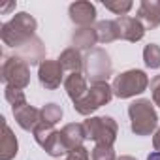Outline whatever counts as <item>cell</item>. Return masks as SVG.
<instances>
[{
	"label": "cell",
	"instance_id": "obj_1",
	"mask_svg": "<svg viewBox=\"0 0 160 160\" xmlns=\"http://www.w3.org/2000/svg\"><path fill=\"white\" fill-rule=\"evenodd\" d=\"M36 28H38L36 19L27 12H19L10 21H6L2 25V28H0V38H2L4 45L19 51L23 45H27L36 36Z\"/></svg>",
	"mask_w": 160,
	"mask_h": 160
},
{
	"label": "cell",
	"instance_id": "obj_2",
	"mask_svg": "<svg viewBox=\"0 0 160 160\" xmlns=\"http://www.w3.org/2000/svg\"><path fill=\"white\" fill-rule=\"evenodd\" d=\"M128 117H130V128L136 136L145 138L154 134L158 128V115L154 109V104L147 98L134 100L128 106Z\"/></svg>",
	"mask_w": 160,
	"mask_h": 160
},
{
	"label": "cell",
	"instance_id": "obj_3",
	"mask_svg": "<svg viewBox=\"0 0 160 160\" xmlns=\"http://www.w3.org/2000/svg\"><path fill=\"white\" fill-rule=\"evenodd\" d=\"M149 75L143 72V70H138V68H132V70H126L119 75H115L113 83H111V89H113V96L121 98V100H126V98H134L138 94H143L149 87Z\"/></svg>",
	"mask_w": 160,
	"mask_h": 160
},
{
	"label": "cell",
	"instance_id": "obj_4",
	"mask_svg": "<svg viewBox=\"0 0 160 160\" xmlns=\"http://www.w3.org/2000/svg\"><path fill=\"white\" fill-rule=\"evenodd\" d=\"M85 134L87 139H92L96 145H111L117 139L119 134V124L113 117L109 115H102V117H89L85 122Z\"/></svg>",
	"mask_w": 160,
	"mask_h": 160
},
{
	"label": "cell",
	"instance_id": "obj_5",
	"mask_svg": "<svg viewBox=\"0 0 160 160\" xmlns=\"http://www.w3.org/2000/svg\"><path fill=\"white\" fill-rule=\"evenodd\" d=\"M83 70H85L87 79H91V83L108 81L113 73V64H111V58H109L108 51L102 49V47H94V49L87 51Z\"/></svg>",
	"mask_w": 160,
	"mask_h": 160
},
{
	"label": "cell",
	"instance_id": "obj_6",
	"mask_svg": "<svg viewBox=\"0 0 160 160\" xmlns=\"http://www.w3.org/2000/svg\"><path fill=\"white\" fill-rule=\"evenodd\" d=\"M2 81L8 87H15V89H27L30 83V66L25 58H21L19 55H12V57H4L2 60Z\"/></svg>",
	"mask_w": 160,
	"mask_h": 160
},
{
	"label": "cell",
	"instance_id": "obj_7",
	"mask_svg": "<svg viewBox=\"0 0 160 160\" xmlns=\"http://www.w3.org/2000/svg\"><path fill=\"white\" fill-rule=\"evenodd\" d=\"M111 98H113V89H111V85L108 81H104V83H91L89 92L85 94L83 100H79L77 104H73V109L79 115L89 117L91 113H94L102 106L109 104Z\"/></svg>",
	"mask_w": 160,
	"mask_h": 160
},
{
	"label": "cell",
	"instance_id": "obj_8",
	"mask_svg": "<svg viewBox=\"0 0 160 160\" xmlns=\"http://www.w3.org/2000/svg\"><path fill=\"white\" fill-rule=\"evenodd\" d=\"M38 79H40V85L45 87L47 91L58 89L60 83H64V70H62L60 62L58 60L45 58L38 66Z\"/></svg>",
	"mask_w": 160,
	"mask_h": 160
},
{
	"label": "cell",
	"instance_id": "obj_9",
	"mask_svg": "<svg viewBox=\"0 0 160 160\" xmlns=\"http://www.w3.org/2000/svg\"><path fill=\"white\" fill-rule=\"evenodd\" d=\"M68 15L73 25L79 28H87L96 23V6L87 0H79V2H72L68 6Z\"/></svg>",
	"mask_w": 160,
	"mask_h": 160
},
{
	"label": "cell",
	"instance_id": "obj_10",
	"mask_svg": "<svg viewBox=\"0 0 160 160\" xmlns=\"http://www.w3.org/2000/svg\"><path fill=\"white\" fill-rule=\"evenodd\" d=\"M115 21H117V27H119V36H121V40L130 42V43H136V42L143 40L147 28H145L136 17L124 15V17H117Z\"/></svg>",
	"mask_w": 160,
	"mask_h": 160
},
{
	"label": "cell",
	"instance_id": "obj_11",
	"mask_svg": "<svg viewBox=\"0 0 160 160\" xmlns=\"http://www.w3.org/2000/svg\"><path fill=\"white\" fill-rule=\"evenodd\" d=\"M136 19L147 30H152V28L160 27V0H143L138 8Z\"/></svg>",
	"mask_w": 160,
	"mask_h": 160
},
{
	"label": "cell",
	"instance_id": "obj_12",
	"mask_svg": "<svg viewBox=\"0 0 160 160\" xmlns=\"http://www.w3.org/2000/svg\"><path fill=\"white\" fill-rule=\"evenodd\" d=\"M60 138H62L68 152L73 151V149H77V147H81L83 141L87 139L83 122H68V124H64L60 128Z\"/></svg>",
	"mask_w": 160,
	"mask_h": 160
},
{
	"label": "cell",
	"instance_id": "obj_13",
	"mask_svg": "<svg viewBox=\"0 0 160 160\" xmlns=\"http://www.w3.org/2000/svg\"><path fill=\"white\" fill-rule=\"evenodd\" d=\"M64 89L68 98L77 104L79 100H83L85 94L89 92V85H87V77L83 73H68V77L64 79Z\"/></svg>",
	"mask_w": 160,
	"mask_h": 160
},
{
	"label": "cell",
	"instance_id": "obj_14",
	"mask_svg": "<svg viewBox=\"0 0 160 160\" xmlns=\"http://www.w3.org/2000/svg\"><path fill=\"white\" fill-rule=\"evenodd\" d=\"M12 111H13L15 122H17L23 130H27V132H32V130L42 122V113H40V109H36V108L30 106V104H25V106H21V108H17V109H12Z\"/></svg>",
	"mask_w": 160,
	"mask_h": 160
},
{
	"label": "cell",
	"instance_id": "obj_15",
	"mask_svg": "<svg viewBox=\"0 0 160 160\" xmlns=\"http://www.w3.org/2000/svg\"><path fill=\"white\" fill-rule=\"evenodd\" d=\"M2 126H4V132H2V138H0V160H13L19 152V141L13 134V130L8 126L6 119L2 117Z\"/></svg>",
	"mask_w": 160,
	"mask_h": 160
},
{
	"label": "cell",
	"instance_id": "obj_16",
	"mask_svg": "<svg viewBox=\"0 0 160 160\" xmlns=\"http://www.w3.org/2000/svg\"><path fill=\"white\" fill-rule=\"evenodd\" d=\"M62 66L64 72L68 73H81L83 66H85V57L81 55V51L75 47H68L60 53V57L57 58Z\"/></svg>",
	"mask_w": 160,
	"mask_h": 160
},
{
	"label": "cell",
	"instance_id": "obj_17",
	"mask_svg": "<svg viewBox=\"0 0 160 160\" xmlns=\"http://www.w3.org/2000/svg\"><path fill=\"white\" fill-rule=\"evenodd\" d=\"M19 57L25 58L28 62V66H34V64H42L45 60V45L42 43V40L38 36H34L27 45H23L19 49Z\"/></svg>",
	"mask_w": 160,
	"mask_h": 160
},
{
	"label": "cell",
	"instance_id": "obj_18",
	"mask_svg": "<svg viewBox=\"0 0 160 160\" xmlns=\"http://www.w3.org/2000/svg\"><path fill=\"white\" fill-rule=\"evenodd\" d=\"M72 43L75 49L79 51H91L94 49L98 42V34H96V28L94 27H87V28H77L73 34H72Z\"/></svg>",
	"mask_w": 160,
	"mask_h": 160
},
{
	"label": "cell",
	"instance_id": "obj_19",
	"mask_svg": "<svg viewBox=\"0 0 160 160\" xmlns=\"http://www.w3.org/2000/svg\"><path fill=\"white\" fill-rule=\"evenodd\" d=\"M94 28H96V34H98V42H100V43H111V42L121 40V36H119V27H117V21H115V19L98 21V23L94 25Z\"/></svg>",
	"mask_w": 160,
	"mask_h": 160
},
{
	"label": "cell",
	"instance_id": "obj_20",
	"mask_svg": "<svg viewBox=\"0 0 160 160\" xmlns=\"http://www.w3.org/2000/svg\"><path fill=\"white\" fill-rule=\"evenodd\" d=\"M42 149H43L49 156H53V158H60V156L68 154V149H66V145H64V141H62V138H60V130H57V132L42 145Z\"/></svg>",
	"mask_w": 160,
	"mask_h": 160
},
{
	"label": "cell",
	"instance_id": "obj_21",
	"mask_svg": "<svg viewBox=\"0 0 160 160\" xmlns=\"http://www.w3.org/2000/svg\"><path fill=\"white\" fill-rule=\"evenodd\" d=\"M40 113H42V122H47V124H53V126H55V124L62 119V115H64L62 108H60L58 104H53V102L45 104V106L40 109Z\"/></svg>",
	"mask_w": 160,
	"mask_h": 160
},
{
	"label": "cell",
	"instance_id": "obj_22",
	"mask_svg": "<svg viewBox=\"0 0 160 160\" xmlns=\"http://www.w3.org/2000/svg\"><path fill=\"white\" fill-rule=\"evenodd\" d=\"M143 62L151 70L160 68V45L158 43H147L143 47Z\"/></svg>",
	"mask_w": 160,
	"mask_h": 160
},
{
	"label": "cell",
	"instance_id": "obj_23",
	"mask_svg": "<svg viewBox=\"0 0 160 160\" xmlns=\"http://www.w3.org/2000/svg\"><path fill=\"white\" fill-rule=\"evenodd\" d=\"M4 98L8 100V104L12 106V109H17L21 106L28 104L23 89H15V87H8V85L4 87Z\"/></svg>",
	"mask_w": 160,
	"mask_h": 160
},
{
	"label": "cell",
	"instance_id": "obj_24",
	"mask_svg": "<svg viewBox=\"0 0 160 160\" xmlns=\"http://www.w3.org/2000/svg\"><path fill=\"white\" fill-rule=\"evenodd\" d=\"M102 4H104L106 10H109L111 13H115L119 17H124L132 10V6H134L132 0H104Z\"/></svg>",
	"mask_w": 160,
	"mask_h": 160
},
{
	"label": "cell",
	"instance_id": "obj_25",
	"mask_svg": "<svg viewBox=\"0 0 160 160\" xmlns=\"http://www.w3.org/2000/svg\"><path fill=\"white\" fill-rule=\"evenodd\" d=\"M91 160H117V154L111 145H94L91 151Z\"/></svg>",
	"mask_w": 160,
	"mask_h": 160
},
{
	"label": "cell",
	"instance_id": "obj_26",
	"mask_svg": "<svg viewBox=\"0 0 160 160\" xmlns=\"http://www.w3.org/2000/svg\"><path fill=\"white\" fill-rule=\"evenodd\" d=\"M64 160H91V152H89V149L85 145H81V147L70 151Z\"/></svg>",
	"mask_w": 160,
	"mask_h": 160
},
{
	"label": "cell",
	"instance_id": "obj_27",
	"mask_svg": "<svg viewBox=\"0 0 160 160\" xmlns=\"http://www.w3.org/2000/svg\"><path fill=\"white\" fill-rule=\"evenodd\" d=\"M149 89H151V98H152V104L160 108V73H158V75H154V77L151 79Z\"/></svg>",
	"mask_w": 160,
	"mask_h": 160
},
{
	"label": "cell",
	"instance_id": "obj_28",
	"mask_svg": "<svg viewBox=\"0 0 160 160\" xmlns=\"http://www.w3.org/2000/svg\"><path fill=\"white\" fill-rule=\"evenodd\" d=\"M152 147H154V151L160 152V128L152 134Z\"/></svg>",
	"mask_w": 160,
	"mask_h": 160
},
{
	"label": "cell",
	"instance_id": "obj_29",
	"mask_svg": "<svg viewBox=\"0 0 160 160\" xmlns=\"http://www.w3.org/2000/svg\"><path fill=\"white\" fill-rule=\"evenodd\" d=\"M15 8V2H10V4H6V6H2V8H0V12H10V10H13Z\"/></svg>",
	"mask_w": 160,
	"mask_h": 160
},
{
	"label": "cell",
	"instance_id": "obj_30",
	"mask_svg": "<svg viewBox=\"0 0 160 160\" xmlns=\"http://www.w3.org/2000/svg\"><path fill=\"white\" fill-rule=\"evenodd\" d=\"M147 160H160V152H158V151H152V152L147 156Z\"/></svg>",
	"mask_w": 160,
	"mask_h": 160
},
{
	"label": "cell",
	"instance_id": "obj_31",
	"mask_svg": "<svg viewBox=\"0 0 160 160\" xmlns=\"http://www.w3.org/2000/svg\"><path fill=\"white\" fill-rule=\"evenodd\" d=\"M117 160H138V158H134L130 154H121V156H117Z\"/></svg>",
	"mask_w": 160,
	"mask_h": 160
}]
</instances>
